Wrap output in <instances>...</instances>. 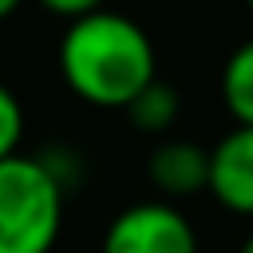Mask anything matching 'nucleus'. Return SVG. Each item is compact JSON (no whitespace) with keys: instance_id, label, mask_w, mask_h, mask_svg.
<instances>
[{"instance_id":"f257e3e1","label":"nucleus","mask_w":253,"mask_h":253,"mask_svg":"<svg viewBox=\"0 0 253 253\" xmlns=\"http://www.w3.org/2000/svg\"><path fill=\"white\" fill-rule=\"evenodd\" d=\"M55 59L67 91L107 111H126L130 99L158 79V51L146 28L111 8L71 20L59 36Z\"/></svg>"},{"instance_id":"f03ea898","label":"nucleus","mask_w":253,"mask_h":253,"mask_svg":"<svg viewBox=\"0 0 253 253\" xmlns=\"http://www.w3.org/2000/svg\"><path fill=\"white\" fill-rule=\"evenodd\" d=\"M63 229V178L47 158H0V253H51Z\"/></svg>"},{"instance_id":"7ed1b4c3","label":"nucleus","mask_w":253,"mask_h":253,"mask_svg":"<svg viewBox=\"0 0 253 253\" xmlns=\"http://www.w3.org/2000/svg\"><path fill=\"white\" fill-rule=\"evenodd\" d=\"M99 253H198V229L178 206L134 202L111 217Z\"/></svg>"},{"instance_id":"20e7f679","label":"nucleus","mask_w":253,"mask_h":253,"mask_svg":"<svg viewBox=\"0 0 253 253\" xmlns=\"http://www.w3.org/2000/svg\"><path fill=\"white\" fill-rule=\"evenodd\" d=\"M229 213L253 217V126H233L210 146V186Z\"/></svg>"},{"instance_id":"39448f33","label":"nucleus","mask_w":253,"mask_h":253,"mask_svg":"<svg viewBox=\"0 0 253 253\" xmlns=\"http://www.w3.org/2000/svg\"><path fill=\"white\" fill-rule=\"evenodd\" d=\"M146 178L166 198H190L210 186V150L190 138H166L146 154Z\"/></svg>"},{"instance_id":"423d86ee","label":"nucleus","mask_w":253,"mask_h":253,"mask_svg":"<svg viewBox=\"0 0 253 253\" xmlns=\"http://www.w3.org/2000/svg\"><path fill=\"white\" fill-rule=\"evenodd\" d=\"M221 103L237 126H253V36L241 40L221 63Z\"/></svg>"},{"instance_id":"0eeeda50","label":"nucleus","mask_w":253,"mask_h":253,"mask_svg":"<svg viewBox=\"0 0 253 253\" xmlns=\"http://www.w3.org/2000/svg\"><path fill=\"white\" fill-rule=\"evenodd\" d=\"M178 111H182V103H178V91L170 87V83H162V79H154V83H146L134 99H130V107H126V115H130V123L142 130V134H166L174 123H178Z\"/></svg>"},{"instance_id":"6e6552de","label":"nucleus","mask_w":253,"mask_h":253,"mask_svg":"<svg viewBox=\"0 0 253 253\" xmlns=\"http://www.w3.org/2000/svg\"><path fill=\"white\" fill-rule=\"evenodd\" d=\"M20 142H24V107L12 95V87L0 83V158L20 154Z\"/></svg>"},{"instance_id":"1a4fd4ad","label":"nucleus","mask_w":253,"mask_h":253,"mask_svg":"<svg viewBox=\"0 0 253 253\" xmlns=\"http://www.w3.org/2000/svg\"><path fill=\"white\" fill-rule=\"evenodd\" d=\"M43 12H51V16H59V20H79V16H91V12H99L107 0H36Z\"/></svg>"},{"instance_id":"9d476101","label":"nucleus","mask_w":253,"mask_h":253,"mask_svg":"<svg viewBox=\"0 0 253 253\" xmlns=\"http://www.w3.org/2000/svg\"><path fill=\"white\" fill-rule=\"evenodd\" d=\"M24 0H0V24L8 20V16H16V8H20Z\"/></svg>"},{"instance_id":"9b49d317","label":"nucleus","mask_w":253,"mask_h":253,"mask_svg":"<svg viewBox=\"0 0 253 253\" xmlns=\"http://www.w3.org/2000/svg\"><path fill=\"white\" fill-rule=\"evenodd\" d=\"M237 253H253V233H249V237L241 241V249H237Z\"/></svg>"},{"instance_id":"f8f14e48","label":"nucleus","mask_w":253,"mask_h":253,"mask_svg":"<svg viewBox=\"0 0 253 253\" xmlns=\"http://www.w3.org/2000/svg\"><path fill=\"white\" fill-rule=\"evenodd\" d=\"M245 8H249V12H253V0H245Z\"/></svg>"}]
</instances>
